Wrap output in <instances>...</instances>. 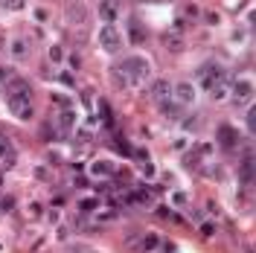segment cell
Instances as JSON below:
<instances>
[{"mask_svg":"<svg viewBox=\"0 0 256 253\" xmlns=\"http://www.w3.org/2000/svg\"><path fill=\"white\" fill-rule=\"evenodd\" d=\"M0 157H9V160H12V151H9L6 143H0Z\"/></svg>","mask_w":256,"mask_h":253,"instance_id":"d4e9b609","label":"cell"},{"mask_svg":"<svg viewBox=\"0 0 256 253\" xmlns=\"http://www.w3.org/2000/svg\"><path fill=\"white\" fill-rule=\"evenodd\" d=\"M201 233H204V236H213V233H215V224H210V221H207V224L201 227Z\"/></svg>","mask_w":256,"mask_h":253,"instance_id":"cb8c5ba5","label":"cell"},{"mask_svg":"<svg viewBox=\"0 0 256 253\" xmlns=\"http://www.w3.org/2000/svg\"><path fill=\"white\" fill-rule=\"evenodd\" d=\"M67 23H70V26H85L87 23V6L82 0L67 3Z\"/></svg>","mask_w":256,"mask_h":253,"instance_id":"5b68a950","label":"cell"},{"mask_svg":"<svg viewBox=\"0 0 256 253\" xmlns=\"http://www.w3.org/2000/svg\"><path fill=\"white\" fill-rule=\"evenodd\" d=\"M210 96H213V99H224V96H227V82L218 84V87H213V90H210Z\"/></svg>","mask_w":256,"mask_h":253,"instance_id":"d6986e66","label":"cell"},{"mask_svg":"<svg viewBox=\"0 0 256 253\" xmlns=\"http://www.w3.org/2000/svg\"><path fill=\"white\" fill-rule=\"evenodd\" d=\"M151 96L157 99V102H169L172 99V84L166 79H157V82L151 84Z\"/></svg>","mask_w":256,"mask_h":253,"instance_id":"ba28073f","label":"cell"},{"mask_svg":"<svg viewBox=\"0 0 256 253\" xmlns=\"http://www.w3.org/2000/svg\"><path fill=\"white\" fill-rule=\"evenodd\" d=\"M172 99H178V105H192V99H195V87H192L190 82L172 84Z\"/></svg>","mask_w":256,"mask_h":253,"instance_id":"52a82bcc","label":"cell"},{"mask_svg":"<svg viewBox=\"0 0 256 253\" xmlns=\"http://www.w3.org/2000/svg\"><path fill=\"white\" fill-rule=\"evenodd\" d=\"M26 53H29V44L23 41V38H15V41H12V56H15V59H23Z\"/></svg>","mask_w":256,"mask_h":253,"instance_id":"4fadbf2b","label":"cell"},{"mask_svg":"<svg viewBox=\"0 0 256 253\" xmlns=\"http://www.w3.org/2000/svg\"><path fill=\"white\" fill-rule=\"evenodd\" d=\"M76 123V114H73V108H64L62 114H59V126L62 128H70Z\"/></svg>","mask_w":256,"mask_h":253,"instance_id":"5bb4252c","label":"cell"},{"mask_svg":"<svg viewBox=\"0 0 256 253\" xmlns=\"http://www.w3.org/2000/svg\"><path fill=\"white\" fill-rule=\"evenodd\" d=\"M111 82L120 84V87H131V84H128V79L123 76V70H114V73H111Z\"/></svg>","mask_w":256,"mask_h":253,"instance_id":"ac0fdd59","label":"cell"},{"mask_svg":"<svg viewBox=\"0 0 256 253\" xmlns=\"http://www.w3.org/2000/svg\"><path fill=\"white\" fill-rule=\"evenodd\" d=\"M99 18L102 21H108V26H114V21H117V9H114V3H99Z\"/></svg>","mask_w":256,"mask_h":253,"instance_id":"8fae6325","label":"cell"},{"mask_svg":"<svg viewBox=\"0 0 256 253\" xmlns=\"http://www.w3.org/2000/svg\"><path fill=\"white\" fill-rule=\"evenodd\" d=\"M93 175H114V169H111V163H105V160H99V163H93V169H90Z\"/></svg>","mask_w":256,"mask_h":253,"instance_id":"e0dca14e","label":"cell"},{"mask_svg":"<svg viewBox=\"0 0 256 253\" xmlns=\"http://www.w3.org/2000/svg\"><path fill=\"white\" fill-rule=\"evenodd\" d=\"M218 143H221L224 148H233L236 143H239V134H236L230 126H221L218 128Z\"/></svg>","mask_w":256,"mask_h":253,"instance_id":"30bf717a","label":"cell"},{"mask_svg":"<svg viewBox=\"0 0 256 253\" xmlns=\"http://www.w3.org/2000/svg\"><path fill=\"white\" fill-rule=\"evenodd\" d=\"M251 99H254V84L248 82V79H242V82L233 84V102L239 108L251 105Z\"/></svg>","mask_w":256,"mask_h":253,"instance_id":"8992f818","label":"cell"},{"mask_svg":"<svg viewBox=\"0 0 256 253\" xmlns=\"http://www.w3.org/2000/svg\"><path fill=\"white\" fill-rule=\"evenodd\" d=\"M99 44H102V50H105V53H120V47H123V35H120V29L105 23V26L99 29Z\"/></svg>","mask_w":256,"mask_h":253,"instance_id":"277c9868","label":"cell"},{"mask_svg":"<svg viewBox=\"0 0 256 253\" xmlns=\"http://www.w3.org/2000/svg\"><path fill=\"white\" fill-rule=\"evenodd\" d=\"M239 181L248 187V184H254V154L248 151L245 154V160H242V166H239Z\"/></svg>","mask_w":256,"mask_h":253,"instance_id":"9c48e42d","label":"cell"},{"mask_svg":"<svg viewBox=\"0 0 256 253\" xmlns=\"http://www.w3.org/2000/svg\"><path fill=\"white\" fill-rule=\"evenodd\" d=\"M254 128H256V117H254V114H248V131L254 134Z\"/></svg>","mask_w":256,"mask_h":253,"instance_id":"484cf974","label":"cell"},{"mask_svg":"<svg viewBox=\"0 0 256 253\" xmlns=\"http://www.w3.org/2000/svg\"><path fill=\"white\" fill-rule=\"evenodd\" d=\"M151 3H160V0H151Z\"/></svg>","mask_w":256,"mask_h":253,"instance_id":"83f0119b","label":"cell"},{"mask_svg":"<svg viewBox=\"0 0 256 253\" xmlns=\"http://www.w3.org/2000/svg\"><path fill=\"white\" fill-rule=\"evenodd\" d=\"M79 207H82L85 212H90V210H96V207H99V201H96V198H85V201H82Z\"/></svg>","mask_w":256,"mask_h":253,"instance_id":"ffe728a7","label":"cell"},{"mask_svg":"<svg viewBox=\"0 0 256 253\" xmlns=\"http://www.w3.org/2000/svg\"><path fill=\"white\" fill-rule=\"evenodd\" d=\"M154 248H157V239L154 236H146L143 239V251H154Z\"/></svg>","mask_w":256,"mask_h":253,"instance_id":"44dd1931","label":"cell"},{"mask_svg":"<svg viewBox=\"0 0 256 253\" xmlns=\"http://www.w3.org/2000/svg\"><path fill=\"white\" fill-rule=\"evenodd\" d=\"M198 79H201V84H204L207 90H213V87L227 82V73H224L221 64H204V67L198 70Z\"/></svg>","mask_w":256,"mask_h":253,"instance_id":"3957f363","label":"cell"},{"mask_svg":"<svg viewBox=\"0 0 256 253\" xmlns=\"http://www.w3.org/2000/svg\"><path fill=\"white\" fill-rule=\"evenodd\" d=\"M160 114L166 117V120H181V108L175 105V102H160Z\"/></svg>","mask_w":256,"mask_h":253,"instance_id":"7c38bea8","label":"cell"},{"mask_svg":"<svg viewBox=\"0 0 256 253\" xmlns=\"http://www.w3.org/2000/svg\"><path fill=\"white\" fill-rule=\"evenodd\" d=\"M6 105L18 120H29L32 117V96H29V84L15 82L6 93Z\"/></svg>","mask_w":256,"mask_h":253,"instance_id":"6da1fadb","label":"cell"},{"mask_svg":"<svg viewBox=\"0 0 256 253\" xmlns=\"http://www.w3.org/2000/svg\"><path fill=\"white\" fill-rule=\"evenodd\" d=\"M12 204H15L12 198H3V201H0V210H3V212H9V210H12Z\"/></svg>","mask_w":256,"mask_h":253,"instance_id":"603a6c76","label":"cell"},{"mask_svg":"<svg viewBox=\"0 0 256 253\" xmlns=\"http://www.w3.org/2000/svg\"><path fill=\"white\" fill-rule=\"evenodd\" d=\"M163 44H166V47H169L172 53H181V50H184V41H181V38H178V35H163Z\"/></svg>","mask_w":256,"mask_h":253,"instance_id":"9a60e30c","label":"cell"},{"mask_svg":"<svg viewBox=\"0 0 256 253\" xmlns=\"http://www.w3.org/2000/svg\"><path fill=\"white\" fill-rule=\"evenodd\" d=\"M3 3V9H9V12H21L23 6H26V0H0Z\"/></svg>","mask_w":256,"mask_h":253,"instance_id":"2e32d148","label":"cell"},{"mask_svg":"<svg viewBox=\"0 0 256 253\" xmlns=\"http://www.w3.org/2000/svg\"><path fill=\"white\" fill-rule=\"evenodd\" d=\"M120 70H123V76L128 79V84L134 87V84H140L143 79H149V62L143 59V56H131V59H126V62L120 64Z\"/></svg>","mask_w":256,"mask_h":253,"instance_id":"7a4b0ae2","label":"cell"},{"mask_svg":"<svg viewBox=\"0 0 256 253\" xmlns=\"http://www.w3.org/2000/svg\"><path fill=\"white\" fill-rule=\"evenodd\" d=\"M204 18H207V23H218V15H215V12H207Z\"/></svg>","mask_w":256,"mask_h":253,"instance_id":"4316f807","label":"cell"},{"mask_svg":"<svg viewBox=\"0 0 256 253\" xmlns=\"http://www.w3.org/2000/svg\"><path fill=\"white\" fill-rule=\"evenodd\" d=\"M0 44H3V41H0Z\"/></svg>","mask_w":256,"mask_h":253,"instance_id":"f1b7e54d","label":"cell"},{"mask_svg":"<svg viewBox=\"0 0 256 253\" xmlns=\"http://www.w3.org/2000/svg\"><path fill=\"white\" fill-rule=\"evenodd\" d=\"M53 102H56V105H64V108H70V99H67V96H59V93L53 96Z\"/></svg>","mask_w":256,"mask_h":253,"instance_id":"7402d4cb","label":"cell"}]
</instances>
